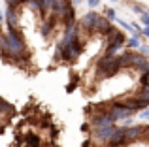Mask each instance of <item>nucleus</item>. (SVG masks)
Instances as JSON below:
<instances>
[{
    "instance_id": "nucleus-12",
    "label": "nucleus",
    "mask_w": 149,
    "mask_h": 147,
    "mask_svg": "<svg viewBox=\"0 0 149 147\" xmlns=\"http://www.w3.org/2000/svg\"><path fill=\"white\" fill-rule=\"evenodd\" d=\"M104 17L108 19V21H117V13L113 8H106L104 10Z\"/></svg>"
},
{
    "instance_id": "nucleus-9",
    "label": "nucleus",
    "mask_w": 149,
    "mask_h": 147,
    "mask_svg": "<svg viewBox=\"0 0 149 147\" xmlns=\"http://www.w3.org/2000/svg\"><path fill=\"white\" fill-rule=\"evenodd\" d=\"M25 147H42V138L38 134H26L25 136Z\"/></svg>"
},
{
    "instance_id": "nucleus-25",
    "label": "nucleus",
    "mask_w": 149,
    "mask_h": 147,
    "mask_svg": "<svg viewBox=\"0 0 149 147\" xmlns=\"http://www.w3.org/2000/svg\"><path fill=\"white\" fill-rule=\"evenodd\" d=\"M4 19H6V15H4V11H0V23H2Z\"/></svg>"
},
{
    "instance_id": "nucleus-10",
    "label": "nucleus",
    "mask_w": 149,
    "mask_h": 147,
    "mask_svg": "<svg viewBox=\"0 0 149 147\" xmlns=\"http://www.w3.org/2000/svg\"><path fill=\"white\" fill-rule=\"evenodd\" d=\"M142 47V42H140V36H132L130 40H127V49L130 51H138Z\"/></svg>"
},
{
    "instance_id": "nucleus-23",
    "label": "nucleus",
    "mask_w": 149,
    "mask_h": 147,
    "mask_svg": "<svg viewBox=\"0 0 149 147\" xmlns=\"http://www.w3.org/2000/svg\"><path fill=\"white\" fill-rule=\"evenodd\" d=\"M143 38H149V26H143V32H142Z\"/></svg>"
},
{
    "instance_id": "nucleus-1",
    "label": "nucleus",
    "mask_w": 149,
    "mask_h": 147,
    "mask_svg": "<svg viewBox=\"0 0 149 147\" xmlns=\"http://www.w3.org/2000/svg\"><path fill=\"white\" fill-rule=\"evenodd\" d=\"M119 70H123L117 60V57H108L102 53V57L96 60V77L98 79H106V77H113L119 74Z\"/></svg>"
},
{
    "instance_id": "nucleus-26",
    "label": "nucleus",
    "mask_w": 149,
    "mask_h": 147,
    "mask_svg": "<svg viewBox=\"0 0 149 147\" xmlns=\"http://www.w3.org/2000/svg\"><path fill=\"white\" fill-rule=\"evenodd\" d=\"M147 13H149V8H147Z\"/></svg>"
},
{
    "instance_id": "nucleus-15",
    "label": "nucleus",
    "mask_w": 149,
    "mask_h": 147,
    "mask_svg": "<svg viewBox=\"0 0 149 147\" xmlns=\"http://www.w3.org/2000/svg\"><path fill=\"white\" fill-rule=\"evenodd\" d=\"M140 87H149V72L146 74H140Z\"/></svg>"
},
{
    "instance_id": "nucleus-19",
    "label": "nucleus",
    "mask_w": 149,
    "mask_h": 147,
    "mask_svg": "<svg viewBox=\"0 0 149 147\" xmlns=\"http://www.w3.org/2000/svg\"><path fill=\"white\" fill-rule=\"evenodd\" d=\"M140 119H143V121H149V107H147V110H143L142 113H140Z\"/></svg>"
},
{
    "instance_id": "nucleus-7",
    "label": "nucleus",
    "mask_w": 149,
    "mask_h": 147,
    "mask_svg": "<svg viewBox=\"0 0 149 147\" xmlns=\"http://www.w3.org/2000/svg\"><path fill=\"white\" fill-rule=\"evenodd\" d=\"M61 23V15H57V13H49L47 15V19L44 21V26H42V34L44 36H49L51 32H53V28Z\"/></svg>"
},
{
    "instance_id": "nucleus-4",
    "label": "nucleus",
    "mask_w": 149,
    "mask_h": 147,
    "mask_svg": "<svg viewBox=\"0 0 149 147\" xmlns=\"http://www.w3.org/2000/svg\"><path fill=\"white\" fill-rule=\"evenodd\" d=\"M125 130V140L127 145L143 141V125H132V126H121Z\"/></svg>"
},
{
    "instance_id": "nucleus-11",
    "label": "nucleus",
    "mask_w": 149,
    "mask_h": 147,
    "mask_svg": "<svg viewBox=\"0 0 149 147\" xmlns=\"http://www.w3.org/2000/svg\"><path fill=\"white\" fill-rule=\"evenodd\" d=\"M136 98H143V100H149V87H140L136 92H132Z\"/></svg>"
},
{
    "instance_id": "nucleus-22",
    "label": "nucleus",
    "mask_w": 149,
    "mask_h": 147,
    "mask_svg": "<svg viewBox=\"0 0 149 147\" xmlns=\"http://www.w3.org/2000/svg\"><path fill=\"white\" fill-rule=\"evenodd\" d=\"M121 126H132V117H130V119H125V121H121Z\"/></svg>"
},
{
    "instance_id": "nucleus-16",
    "label": "nucleus",
    "mask_w": 149,
    "mask_h": 147,
    "mask_svg": "<svg viewBox=\"0 0 149 147\" xmlns=\"http://www.w3.org/2000/svg\"><path fill=\"white\" fill-rule=\"evenodd\" d=\"M138 53H140V55H143V57H146V59H149V45L142 44V47L138 49Z\"/></svg>"
},
{
    "instance_id": "nucleus-8",
    "label": "nucleus",
    "mask_w": 149,
    "mask_h": 147,
    "mask_svg": "<svg viewBox=\"0 0 149 147\" xmlns=\"http://www.w3.org/2000/svg\"><path fill=\"white\" fill-rule=\"evenodd\" d=\"M132 70H136V72H140V74L149 72V59H146V57L140 55V53H136V60H134Z\"/></svg>"
},
{
    "instance_id": "nucleus-21",
    "label": "nucleus",
    "mask_w": 149,
    "mask_h": 147,
    "mask_svg": "<svg viewBox=\"0 0 149 147\" xmlns=\"http://www.w3.org/2000/svg\"><path fill=\"white\" fill-rule=\"evenodd\" d=\"M81 132H91V125H89V123H83V125H81Z\"/></svg>"
},
{
    "instance_id": "nucleus-3",
    "label": "nucleus",
    "mask_w": 149,
    "mask_h": 147,
    "mask_svg": "<svg viewBox=\"0 0 149 147\" xmlns=\"http://www.w3.org/2000/svg\"><path fill=\"white\" fill-rule=\"evenodd\" d=\"M115 130H117V125L102 126V128H91V138H89V140H91L95 145H102V147H104L113 138Z\"/></svg>"
},
{
    "instance_id": "nucleus-17",
    "label": "nucleus",
    "mask_w": 149,
    "mask_h": 147,
    "mask_svg": "<svg viewBox=\"0 0 149 147\" xmlns=\"http://www.w3.org/2000/svg\"><path fill=\"white\" fill-rule=\"evenodd\" d=\"M132 10H134L136 11V13H140V15H143V13H146V8H142V6H140V4H132Z\"/></svg>"
},
{
    "instance_id": "nucleus-14",
    "label": "nucleus",
    "mask_w": 149,
    "mask_h": 147,
    "mask_svg": "<svg viewBox=\"0 0 149 147\" xmlns=\"http://www.w3.org/2000/svg\"><path fill=\"white\" fill-rule=\"evenodd\" d=\"M77 85H79V77H72V79H70V83L68 85H66V92H72L74 91V89H76L77 87Z\"/></svg>"
},
{
    "instance_id": "nucleus-20",
    "label": "nucleus",
    "mask_w": 149,
    "mask_h": 147,
    "mask_svg": "<svg viewBox=\"0 0 149 147\" xmlns=\"http://www.w3.org/2000/svg\"><path fill=\"white\" fill-rule=\"evenodd\" d=\"M100 2H102V0H87V6H89V8H96Z\"/></svg>"
},
{
    "instance_id": "nucleus-13",
    "label": "nucleus",
    "mask_w": 149,
    "mask_h": 147,
    "mask_svg": "<svg viewBox=\"0 0 149 147\" xmlns=\"http://www.w3.org/2000/svg\"><path fill=\"white\" fill-rule=\"evenodd\" d=\"M8 8H13V10H17L19 6H23V4H29V0H6Z\"/></svg>"
},
{
    "instance_id": "nucleus-18",
    "label": "nucleus",
    "mask_w": 149,
    "mask_h": 147,
    "mask_svg": "<svg viewBox=\"0 0 149 147\" xmlns=\"http://www.w3.org/2000/svg\"><path fill=\"white\" fill-rule=\"evenodd\" d=\"M140 21H142L143 26H149V13H147V11L143 15H140Z\"/></svg>"
},
{
    "instance_id": "nucleus-2",
    "label": "nucleus",
    "mask_w": 149,
    "mask_h": 147,
    "mask_svg": "<svg viewBox=\"0 0 149 147\" xmlns=\"http://www.w3.org/2000/svg\"><path fill=\"white\" fill-rule=\"evenodd\" d=\"M100 19H102V15L96 13L95 10H91L89 13H85L83 17L77 21V25H79V28L83 30L87 36H95V30H96V26H98Z\"/></svg>"
},
{
    "instance_id": "nucleus-6",
    "label": "nucleus",
    "mask_w": 149,
    "mask_h": 147,
    "mask_svg": "<svg viewBox=\"0 0 149 147\" xmlns=\"http://www.w3.org/2000/svg\"><path fill=\"white\" fill-rule=\"evenodd\" d=\"M61 25L64 26L66 30H68V28H72V26H76V25H77V21H76V6L68 8V10H66L64 13L61 15Z\"/></svg>"
},
{
    "instance_id": "nucleus-5",
    "label": "nucleus",
    "mask_w": 149,
    "mask_h": 147,
    "mask_svg": "<svg viewBox=\"0 0 149 147\" xmlns=\"http://www.w3.org/2000/svg\"><path fill=\"white\" fill-rule=\"evenodd\" d=\"M89 125L91 128H102V126H111L115 125L111 113H93L89 115Z\"/></svg>"
},
{
    "instance_id": "nucleus-24",
    "label": "nucleus",
    "mask_w": 149,
    "mask_h": 147,
    "mask_svg": "<svg viewBox=\"0 0 149 147\" xmlns=\"http://www.w3.org/2000/svg\"><path fill=\"white\" fill-rule=\"evenodd\" d=\"M91 144H93V141H91V140H85V141H83V144H81V147H89V145H91Z\"/></svg>"
}]
</instances>
